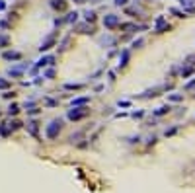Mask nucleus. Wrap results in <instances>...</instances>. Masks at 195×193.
<instances>
[{
    "instance_id": "1",
    "label": "nucleus",
    "mask_w": 195,
    "mask_h": 193,
    "mask_svg": "<svg viewBox=\"0 0 195 193\" xmlns=\"http://www.w3.org/2000/svg\"><path fill=\"white\" fill-rule=\"evenodd\" d=\"M61 125H63V121H61V119H53L51 123H49V125H47V129H45V135H47V139H55L57 135H59Z\"/></svg>"
},
{
    "instance_id": "2",
    "label": "nucleus",
    "mask_w": 195,
    "mask_h": 193,
    "mask_svg": "<svg viewBox=\"0 0 195 193\" xmlns=\"http://www.w3.org/2000/svg\"><path fill=\"white\" fill-rule=\"evenodd\" d=\"M168 29H170V24L164 20V16H158V18H156L154 31H156V33H164V31H168Z\"/></svg>"
},
{
    "instance_id": "3",
    "label": "nucleus",
    "mask_w": 195,
    "mask_h": 193,
    "mask_svg": "<svg viewBox=\"0 0 195 193\" xmlns=\"http://www.w3.org/2000/svg\"><path fill=\"white\" fill-rule=\"evenodd\" d=\"M88 113L86 111V107H78V109H70L68 111V119H72V121H78V119H82V117Z\"/></svg>"
},
{
    "instance_id": "4",
    "label": "nucleus",
    "mask_w": 195,
    "mask_h": 193,
    "mask_svg": "<svg viewBox=\"0 0 195 193\" xmlns=\"http://www.w3.org/2000/svg\"><path fill=\"white\" fill-rule=\"evenodd\" d=\"M104 26H105V27H109V29L115 27V26H119V18H117V16H113V14H109V16H105V18H104Z\"/></svg>"
},
{
    "instance_id": "5",
    "label": "nucleus",
    "mask_w": 195,
    "mask_h": 193,
    "mask_svg": "<svg viewBox=\"0 0 195 193\" xmlns=\"http://www.w3.org/2000/svg\"><path fill=\"white\" fill-rule=\"evenodd\" d=\"M193 72H195L193 64H183V66H182V70H179V74H182V78H187V76H191Z\"/></svg>"
},
{
    "instance_id": "6",
    "label": "nucleus",
    "mask_w": 195,
    "mask_h": 193,
    "mask_svg": "<svg viewBox=\"0 0 195 193\" xmlns=\"http://www.w3.org/2000/svg\"><path fill=\"white\" fill-rule=\"evenodd\" d=\"M21 55L18 53V51H6V53H4V59H6V61H16V59H20Z\"/></svg>"
},
{
    "instance_id": "7",
    "label": "nucleus",
    "mask_w": 195,
    "mask_h": 193,
    "mask_svg": "<svg viewBox=\"0 0 195 193\" xmlns=\"http://www.w3.org/2000/svg\"><path fill=\"white\" fill-rule=\"evenodd\" d=\"M53 43H55V35H49L47 39H45V43H41V47H39V49H41V51H47L49 47L53 45Z\"/></svg>"
},
{
    "instance_id": "8",
    "label": "nucleus",
    "mask_w": 195,
    "mask_h": 193,
    "mask_svg": "<svg viewBox=\"0 0 195 193\" xmlns=\"http://www.w3.org/2000/svg\"><path fill=\"white\" fill-rule=\"evenodd\" d=\"M168 111H170V106H162V107L154 109V115H156V117H160V115H166Z\"/></svg>"
},
{
    "instance_id": "9",
    "label": "nucleus",
    "mask_w": 195,
    "mask_h": 193,
    "mask_svg": "<svg viewBox=\"0 0 195 193\" xmlns=\"http://www.w3.org/2000/svg\"><path fill=\"white\" fill-rule=\"evenodd\" d=\"M127 61H129V51L125 49L123 53H121V57H119V66H125V64H127Z\"/></svg>"
},
{
    "instance_id": "10",
    "label": "nucleus",
    "mask_w": 195,
    "mask_h": 193,
    "mask_svg": "<svg viewBox=\"0 0 195 193\" xmlns=\"http://www.w3.org/2000/svg\"><path fill=\"white\" fill-rule=\"evenodd\" d=\"M27 131H30V133H31L33 137H37V123H35V121L27 123Z\"/></svg>"
},
{
    "instance_id": "11",
    "label": "nucleus",
    "mask_w": 195,
    "mask_h": 193,
    "mask_svg": "<svg viewBox=\"0 0 195 193\" xmlns=\"http://www.w3.org/2000/svg\"><path fill=\"white\" fill-rule=\"evenodd\" d=\"M51 6L57 10H64V0H51Z\"/></svg>"
},
{
    "instance_id": "12",
    "label": "nucleus",
    "mask_w": 195,
    "mask_h": 193,
    "mask_svg": "<svg viewBox=\"0 0 195 193\" xmlns=\"http://www.w3.org/2000/svg\"><path fill=\"white\" fill-rule=\"evenodd\" d=\"M168 100H170V101H182V100H183V96H182V94H170V96H168Z\"/></svg>"
},
{
    "instance_id": "13",
    "label": "nucleus",
    "mask_w": 195,
    "mask_h": 193,
    "mask_svg": "<svg viewBox=\"0 0 195 193\" xmlns=\"http://www.w3.org/2000/svg\"><path fill=\"white\" fill-rule=\"evenodd\" d=\"M10 131H12V127H10V125H8V127H4V125H0V137H6V135H8Z\"/></svg>"
},
{
    "instance_id": "14",
    "label": "nucleus",
    "mask_w": 195,
    "mask_h": 193,
    "mask_svg": "<svg viewBox=\"0 0 195 193\" xmlns=\"http://www.w3.org/2000/svg\"><path fill=\"white\" fill-rule=\"evenodd\" d=\"M170 12H172V14H176V16H178V18H183V16H185V12H182V10H178V8H172Z\"/></svg>"
},
{
    "instance_id": "15",
    "label": "nucleus",
    "mask_w": 195,
    "mask_h": 193,
    "mask_svg": "<svg viewBox=\"0 0 195 193\" xmlns=\"http://www.w3.org/2000/svg\"><path fill=\"white\" fill-rule=\"evenodd\" d=\"M191 2H193V0H179V4H182L183 8H189V6H191Z\"/></svg>"
},
{
    "instance_id": "16",
    "label": "nucleus",
    "mask_w": 195,
    "mask_h": 193,
    "mask_svg": "<svg viewBox=\"0 0 195 193\" xmlns=\"http://www.w3.org/2000/svg\"><path fill=\"white\" fill-rule=\"evenodd\" d=\"M18 111H20V109H18V106H10V109H8V113H10V115H16V113H18Z\"/></svg>"
},
{
    "instance_id": "17",
    "label": "nucleus",
    "mask_w": 195,
    "mask_h": 193,
    "mask_svg": "<svg viewBox=\"0 0 195 193\" xmlns=\"http://www.w3.org/2000/svg\"><path fill=\"white\" fill-rule=\"evenodd\" d=\"M183 88H185V90H193V88H195V80H191V82H187Z\"/></svg>"
},
{
    "instance_id": "18",
    "label": "nucleus",
    "mask_w": 195,
    "mask_h": 193,
    "mask_svg": "<svg viewBox=\"0 0 195 193\" xmlns=\"http://www.w3.org/2000/svg\"><path fill=\"white\" fill-rule=\"evenodd\" d=\"M185 63L187 64H195V55H189V57L185 59Z\"/></svg>"
},
{
    "instance_id": "19",
    "label": "nucleus",
    "mask_w": 195,
    "mask_h": 193,
    "mask_svg": "<svg viewBox=\"0 0 195 193\" xmlns=\"http://www.w3.org/2000/svg\"><path fill=\"white\" fill-rule=\"evenodd\" d=\"M0 88H10V82H8V80H2V78H0Z\"/></svg>"
},
{
    "instance_id": "20",
    "label": "nucleus",
    "mask_w": 195,
    "mask_h": 193,
    "mask_svg": "<svg viewBox=\"0 0 195 193\" xmlns=\"http://www.w3.org/2000/svg\"><path fill=\"white\" fill-rule=\"evenodd\" d=\"M6 43H8V37H6V35H0V47L6 45Z\"/></svg>"
},
{
    "instance_id": "21",
    "label": "nucleus",
    "mask_w": 195,
    "mask_h": 193,
    "mask_svg": "<svg viewBox=\"0 0 195 193\" xmlns=\"http://www.w3.org/2000/svg\"><path fill=\"white\" fill-rule=\"evenodd\" d=\"M76 18H78V14H76V12H72V14H68V21H74Z\"/></svg>"
},
{
    "instance_id": "22",
    "label": "nucleus",
    "mask_w": 195,
    "mask_h": 193,
    "mask_svg": "<svg viewBox=\"0 0 195 193\" xmlns=\"http://www.w3.org/2000/svg\"><path fill=\"white\" fill-rule=\"evenodd\" d=\"M86 20H88V21H94V12H86Z\"/></svg>"
},
{
    "instance_id": "23",
    "label": "nucleus",
    "mask_w": 195,
    "mask_h": 193,
    "mask_svg": "<svg viewBox=\"0 0 195 193\" xmlns=\"http://www.w3.org/2000/svg\"><path fill=\"white\" fill-rule=\"evenodd\" d=\"M144 113H142V111H135V113H133V117H135V119H139V117H142Z\"/></svg>"
},
{
    "instance_id": "24",
    "label": "nucleus",
    "mask_w": 195,
    "mask_h": 193,
    "mask_svg": "<svg viewBox=\"0 0 195 193\" xmlns=\"http://www.w3.org/2000/svg\"><path fill=\"white\" fill-rule=\"evenodd\" d=\"M115 4H117V6H123V4H127V0H115Z\"/></svg>"
},
{
    "instance_id": "25",
    "label": "nucleus",
    "mask_w": 195,
    "mask_h": 193,
    "mask_svg": "<svg viewBox=\"0 0 195 193\" xmlns=\"http://www.w3.org/2000/svg\"><path fill=\"white\" fill-rule=\"evenodd\" d=\"M0 10H4V2H2V0H0Z\"/></svg>"
},
{
    "instance_id": "26",
    "label": "nucleus",
    "mask_w": 195,
    "mask_h": 193,
    "mask_svg": "<svg viewBox=\"0 0 195 193\" xmlns=\"http://www.w3.org/2000/svg\"><path fill=\"white\" fill-rule=\"evenodd\" d=\"M74 2H78V4H82V2H84V0H74Z\"/></svg>"
}]
</instances>
